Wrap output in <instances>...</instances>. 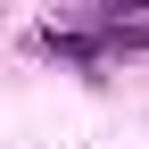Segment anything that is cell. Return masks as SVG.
I'll return each instance as SVG.
<instances>
[{
  "instance_id": "cell-1",
  "label": "cell",
  "mask_w": 149,
  "mask_h": 149,
  "mask_svg": "<svg viewBox=\"0 0 149 149\" xmlns=\"http://www.w3.org/2000/svg\"><path fill=\"white\" fill-rule=\"evenodd\" d=\"M42 50H50V58H66V66H100L108 42H91V33H42Z\"/></svg>"
}]
</instances>
